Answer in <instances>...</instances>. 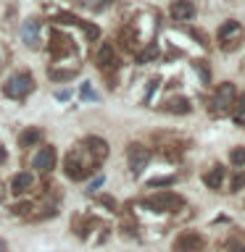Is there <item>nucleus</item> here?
Listing matches in <instances>:
<instances>
[{
    "mask_svg": "<svg viewBox=\"0 0 245 252\" xmlns=\"http://www.w3.org/2000/svg\"><path fill=\"white\" fill-rule=\"evenodd\" d=\"M169 113H190V100L187 97H171V100H166V105H163Z\"/></svg>",
    "mask_w": 245,
    "mask_h": 252,
    "instance_id": "nucleus-18",
    "label": "nucleus"
},
{
    "mask_svg": "<svg viewBox=\"0 0 245 252\" xmlns=\"http://www.w3.org/2000/svg\"><path fill=\"white\" fill-rule=\"evenodd\" d=\"M216 37H219V47H221V50H224V53H232V50H237V47L243 45L245 29H243L240 21L229 19V21H224V24L219 27Z\"/></svg>",
    "mask_w": 245,
    "mask_h": 252,
    "instance_id": "nucleus-2",
    "label": "nucleus"
},
{
    "mask_svg": "<svg viewBox=\"0 0 245 252\" xmlns=\"http://www.w3.org/2000/svg\"><path fill=\"white\" fill-rule=\"evenodd\" d=\"M35 210V205L32 202H19V205H13V213L16 216H27V213H32Z\"/></svg>",
    "mask_w": 245,
    "mask_h": 252,
    "instance_id": "nucleus-23",
    "label": "nucleus"
},
{
    "mask_svg": "<svg viewBox=\"0 0 245 252\" xmlns=\"http://www.w3.org/2000/svg\"><path fill=\"white\" fill-rule=\"evenodd\" d=\"M69 53H74V42L66 34H61V32H50V55L53 58H63Z\"/></svg>",
    "mask_w": 245,
    "mask_h": 252,
    "instance_id": "nucleus-11",
    "label": "nucleus"
},
{
    "mask_svg": "<svg viewBox=\"0 0 245 252\" xmlns=\"http://www.w3.org/2000/svg\"><path fill=\"white\" fill-rule=\"evenodd\" d=\"M235 100H237L235 84H232V82L219 84L216 92H213V97H211V113H213V116H224V113H229V110H232V105H235Z\"/></svg>",
    "mask_w": 245,
    "mask_h": 252,
    "instance_id": "nucleus-5",
    "label": "nucleus"
},
{
    "mask_svg": "<svg viewBox=\"0 0 245 252\" xmlns=\"http://www.w3.org/2000/svg\"><path fill=\"white\" fill-rule=\"evenodd\" d=\"M243 187H245V173H235L232 184H229V192H237V189H243Z\"/></svg>",
    "mask_w": 245,
    "mask_h": 252,
    "instance_id": "nucleus-24",
    "label": "nucleus"
},
{
    "mask_svg": "<svg viewBox=\"0 0 245 252\" xmlns=\"http://www.w3.org/2000/svg\"><path fill=\"white\" fill-rule=\"evenodd\" d=\"M40 139H42V131H40V129H35V126H32V129L21 131V137H19V147H35V145H37Z\"/></svg>",
    "mask_w": 245,
    "mask_h": 252,
    "instance_id": "nucleus-17",
    "label": "nucleus"
},
{
    "mask_svg": "<svg viewBox=\"0 0 245 252\" xmlns=\"http://www.w3.org/2000/svg\"><path fill=\"white\" fill-rule=\"evenodd\" d=\"M142 205L153 213H177V210L185 208V200H182V194H177V192H158L153 197H148Z\"/></svg>",
    "mask_w": 245,
    "mask_h": 252,
    "instance_id": "nucleus-3",
    "label": "nucleus"
},
{
    "mask_svg": "<svg viewBox=\"0 0 245 252\" xmlns=\"http://www.w3.org/2000/svg\"><path fill=\"white\" fill-rule=\"evenodd\" d=\"M229 160L235 165H245V147H235L232 153H229Z\"/></svg>",
    "mask_w": 245,
    "mask_h": 252,
    "instance_id": "nucleus-21",
    "label": "nucleus"
},
{
    "mask_svg": "<svg viewBox=\"0 0 245 252\" xmlns=\"http://www.w3.org/2000/svg\"><path fill=\"white\" fill-rule=\"evenodd\" d=\"M232 118H235L237 124L245 126V92L237 94V100H235V105H232Z\"/></svg>",
    "mask_w": 245,
    "mask_h": 252,
    "instance_id": "nucleus-19",
    "label": "nucleus"
},
{
    "mask_svg": "<svg viewBox=\"0 0 245 252\" xmlns=\"http://www.w3.org/2000/svg\"><path fill=\"white\" fill-rule=\"evenodd\" d=\"M126 158H129V168L134 176H140L142 171H145V165L150 160V150L145 145H137V142H132L129 147H126Z\"/></svg>",
    "mask_w": 245,
    "mask_h": 252,
    "instance_id": "nucleus-7",
    "label": "nucleus"
},
{
    "mask_svg": "<svg viewBox=\"0 0 245 252\" xmlns=\"http://www.w3.org/2000/svg\"><path fill=\"white\" fill-rule=\"evenodd\" d=\"M156 55H158V50H156V45H150V47H148L145 53H140V63H148V61H153Z\"/></svg>",
    "mask_w": 245,
    "mask_h": 252,
    "instance_id": "nucleus-25",
    "label": "nucleus"
},
{
    "mask_svg": "<svg viewBox=\"0 0 245 252\" xmlns=\"http://www.w3.org/2000/svg\"><path fill=\"white\" fill-rule=\"evenodd\" d=\"M32 90H35V79H32V74H27V71L13 74L3 84V94H5V97H11V100H24Z\"/></svg>",
    "mask_w": 245,
    "mask_h": 252,
    "instance_id": "nucleus-4",
    "label": "nucleus"
},
{
    "mask_svg": "<svg viewBox=\"0 0 245 252\" xmlns=\"http://www.w3.org/2000/svg\"><path fill=\"white\" fill-rule=\"evenodd\" d=\"M0 252H5V242L3 239H0Z\"/></svg>",
    "mask_w": 245,
    "mask_h": 252,
    "instance_id": "nucleus-30",
    "label": "nucleus"
},
{
    "mask_svg": "<svg viewBox=\"0 0 245 252\" xmlns=\"http://www.w3.org/2000/svg\"><path fill=\"white\" fill-rule=\"evenodd\" d=\"M32 187H35L32 173H16V176L11 179V192H13V194H27Z\"/></svg>",
    "mask_w": 245,
    "mask_h": 252,
    "instance_id": "nucleus-15",
    "label": "nucleus"
},
{
    "mask_svg": "<svg viewBox=\"0 0 245 252\" xmlns=\"http://www.w3.org/2000/svg\"><path fill=\"white\" fill-rule=\"evenodd\" d=\"M100 202L106 205V208H111V210H116V200H111V197H100Z\"/></svg>",
    "mask_w": 245,
    "mask_h": 252,
    "instance_id": "nucleus-28",
    "label": "nucleus"
},
{
    "mask_svg": "<svg viewBox=\"0 0 245 252\" xmlns=\"http://www.w3.org/2000/svg\"><path fill=\"white\" fill-rule=\"evenodd\" d=\"M227 252H245V242L232 236V239H227Z\"/></svg>",
    "mask_w": 245,
    "mask_h": 252,
    "instance_id": "nucleus-22",
    "label": "nucleus"
},
{
    "mask_svg": "<svg viewBox=\"0 0 245 252\" xmlns=\"http://www.w3.org/2000/svg\"><path fill=\"white\" fill-rule=\"evenodd\" d=\"M95 63L103 68V71H111V68H116L119 66V55L114 50V45L111 42H103L98 47V53H95Z\"/></svg>",
    "mask_w": 245,
    "mask_h": 252,
    "instance_id": "nucleus-10",
    "label": "nucleus"
},
{
    "mask_svg": "<svg viewBox=\"0 0 245 252\" xmlns=\"http://www.w3.org/2000/svg\"><path fill=\"white\" fill-rule=\"evenodd\" d=\"M169 13H171L174 21H190L195 16V3L193 0H174Z\"/></svg>",
    "mask_w": 245,
    "mask_h": 252,
    "instance_id": "nucleus-12",
    "label": "nucleus"
},
{
    "mask_svg": "<svg viewBox=\"0 0 245 252\" xmlns=\"http://www.w3.org/2000/svg\"><path fill=\"white\" fill-rule=\"evenodd\" d=\"M82 147H84V153L90 155L98 165L108 158V142L103 139V137H84L82 139Z\"/></svg>",
    "mask_w": 245,
    "mask_h": 252,
    "instance_id": "nucleus-9",
    "label": "nucleus"
},
{
    "mask_svg": "<svg viewBox=\"0 0 245 252\" xmlns=\"http://www.w3.org/2000/svg\"><path fill=\"white\" fill-rule=\"evenodd\" d=\"M63 171H66V176L71 181H82V179L90 176L92 171H98V163H95L92 158L84 153V147L79 145L74 150H69V155L63 158Z\"/></svg>",
    "mask_w": 245,
    "mask_h": 252,
    "instance_id": "nucleus-1",
    "label": "nucleus"
},
{
    "mask_svg": "<svg viewBox=\"0 0 245 252\" xmlns=\"http://www.w3.org/2000/svg\"><path fill=\"white\" fill-rule=\"evenodd\" d=\"M55 160H58V155H55V147L53 145H45L37 150V155L32 158V168H37L40 173H50L55 168Z\"/></svg>",
    "mask_w": 245,
    "mask_h": 252,
    "instance_id": "nucleus-8",
    "label": "nucleus"
},
{
    "mask_svg": "<svg viewBox=\"0 0 245 252\" xmlns=\"http://www.w3.org/2000/svg\"><path fill=\"white\" fill-rule=\"evenodd\" d=\"M122 45L126 50H137V32L134 29H124L122 32Z\"/></svg>",
    "mask_w": 245,
    "mask_h": 252,
    "instance_id": "nucleus-20",
    "label": "nucleus"
},
{
    "mask_svg": "<svg viewBox=\"0 0 245 252\" xmlns=\"http://www.w3.org/2000/svg\"><path fill=\"white\" fill-rule=\"evenodd\" d=\"M21 37H24V42H27L29 47H40V21L29 19L27 24H24V29H21Z\"/></svg>",
    "mask_w": 245,
    "mask_h": 252,
    "instance_id": "nucleus-14",
    "label": "nucleus"
},
{
    "mask_svg": "<svg viewBox=\"0 0 245 252\" xmlns=\"http://www.w3.org/2000/svg\"><path fill=\"white\" fill-rule=\"evenodd\" d=\"M5 160H8V153H5V147H3V145H0V165H3Z\"/></svg>",
    "mask_w": 245,
    "mask_h": 252,
    "instance_id": "nucleus-29",
    "label": "nucleus"
},
{
    "mask_svg": "<svg viewBox=\"0 0 245 252\" xmlns=\"http://www.w3.org/2000/svg\"><path fill=\"white\" fill-rule=\"evenodd\" d=\"M166 184H174V176H163V179H153L150 187H166Z\"/></svg>",
    "mask_w": 245,
    "mask_h": 252,
    "instance_id": "nucleus-27",
    "label": "nucleus"
},
{
    "mask_svg": "<svg viewBox=\"0 0 245 252\" xmlns=\"http://www.w3.org/2000/svg\"><path fill=\"white\" fill-rule=\"evenodd\" d=\"M82 97H84V100H98V94L92 92L90 84H82Z\"/></svg>",
    "mask_w": 245,
    "mask_h": 252,
    "instance_id": "nucleus-26",
    "label": "nucleus"
},
{
    "mask_svg": "<svg viewBox=\"0 0 245 252\" xmlns=\"http://www.w3.org/2000/svg\"><path fill=\"white\" fill-rule=\"evenodd\" d=\"M205 239L198 231H182L177 239H174V252H203Z\"/></svg>",
    "mask_w": 245,
    "mask_h": 252,
    "instance_id": "nucleus-6",
    "label": "nucleus"
},
{
    "mask_svg": "<svg viewBox=\"0 0 245 252\" xmlns=\"http://www.w3.org/2000/svg\"><path fill=\"white\" fill-rule=\"evenodd\" d=\"M79 74V66H71V68H50L47 71V76L53 79V82H69V79H74Z\"/></svg>",
    "mask_w": 245,
    "mask_h": 252,
    "instance_id": "nucleus-16",
    "label": "nucleus"
},
{
    "mask_svg": "<svg viewBox=\"0 0 245 252\" xmlns=\"http://www.w3.org/2000/svg\"><path fill=\"white\" fill-rule=\"evenodd\" d=\"M224 176H227V171L221 168V165H213V168H208V171L203 173V184L208 187V189H221Z\"/></svg>",
    "mask_w": 245,
    "mask_h": 252,
    "instance_id": "nucleus-13",
    "label": "nucleus"
}]
</instances>
